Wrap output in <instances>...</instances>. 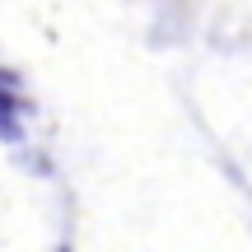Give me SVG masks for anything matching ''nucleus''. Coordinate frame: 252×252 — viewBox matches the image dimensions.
I'll use <instances>...</instances> for the list:
<instances>
[{"label":"nucleus","mask_w":252,"mask_h":252,"mask_svg":"<svg viewBox=\"0 0 252 252\" xmlns=\"http://www.w3.org/2000/svg\"><path fill=\"white\" fill-rule=\"evenodd\" d=\"M61 252H65V248H61Z\"/></svg>","instance_id":"f257e3e1"}]
</instances>
